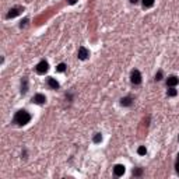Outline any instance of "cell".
Wrapping results in <instances>:
<instances>
[{
    "label": "cell",
    "instance_id": "obj_21",
    "mask_svg": "<svg viewBox=\"0 0 179 179\" xmlns=\"http://www.w3.org/2000/svg\"><path fill=\"white\" fill-rule=\"evenodd\" d=\"M76 1H77V0H67L69 4H76Z\"/></svg>",
    "mask_w": 179,
    "mask_h": 179
},
{
    "label": "cell",
    "instance_id": "obj_3",
    "mask_svg": "<svg viewBox=\"0 0 179 179\" xmlns=\"http://www.w3.org/2000/svg\"><path fill=\"white\" fill-rule=\"evenodd\" d=\"M38 74H45L49 70V63H48L46 60H41L39 63L37 64V67H35Z\"/></svg>",
    "mask_w": 179,
    "mask_h": 179
},
{
    "label": "cell",
    "instance_id": "obj_1",
    "mask_svg": "<svg viewBox=\"0 0 179 179\" xmlns=\"http://www.w3.org/2000/svg\"><path fill=\"white\" fill-rule=\"evenodd\" d=\"M30 121H31V115H30L25 109L17 111L16 115H14V119H13V122L16 123L17 126H24V125H27Z\"/></svg>",
    "mask_w": 179,
    "mask_h": 179
},
{
    "label": "cell",
    "instance_id": "obj_5",
    "mask_svg": "<svg viewBox=\"0 0 179 179\" xmlns=\"http://www.w3.org/2000/svg\"><path fill=\"white\" fill-rule=\"evenodd\" d=\"M90 56V51L87 49L85 46H80L79 48V52H77V58L80 60H85V59H88Z\"/></svg>",
    "mask_w": 179,
    "mask_h": 179
},
{
    "label": "cell",
    "instance_id": "obj_6",
    "mask_svg": "<svg viewBox=\"0 0 179 179\" xmlns=\"http://www.w3.org/2000/svg\"><path fill=\"white\" fill-rule=\"evenodd\" d=\"M125 171H126V168L122 164H116L115 167H113V174H115V176H122V175L125 174Z\"/></svg>",
    "mask_w": 179,
    "mask_h": 179
},
{
    "label": "cell",
    "instance_id": "obj_16",
    "mask_svg": "<svg viewBox=\"0 0 179 179\" xmlns=\"http://www.w3.org/2000/svg\"><path fill=\"white\" fill-rule=\"evenodd\" d=\"M101 140H102V134H101V133H95L94 139H92V141H94V143H100Z\"/></svg>",
    "mask_w": 179,
    "mask_h": 179
},
{
    "label": "cell",
    "instance_id": "obj_8",
    "mask_svg": "<svg viewBox=\"0 0 179 179\" xmlns=\"http://www.w3.org/2000/svg\"><path fill=\"white\" fill-rule=\"evenodd\" d=\"M179 83V79L176 76H169L168 79H167V85L168 87H176Z\"/></svg>",
    "mask_w": 179,
    "mask_h": 179
},
{
    "label": "cell",
    "instance_id": "obj_20",
    "mask_svg": "<svg viewBox=\"0 0 179 179\" xmlns=\"http://www.w3.org/2000/svg\"><path fill=\"white\" fill-rule=\"evenodd\" d=\"M175 168H176V172L179 174V161H176V164H175Z\"/></svg>",
    "mask_w": 179,
    "mask_h": 179
},
{
    "label": "cell",
    "instance_id": "obj_9",
    "mask_svg": "<svg viewBox=\"0 0 179 179\" xmlns=\"http://www.w3.org/2000/svg\"><path fill=\"white\" fill-rule=\"evenodd\" d=\"M46 84H48L49 88H52V90H58L59 87H60V84H59L55 79H52V77H49V79L46 80Z\"/></svg>",
    "mask_w": 179,
    "mask_h": 179
},
{
    "label": "cell",
    "instance_id": "obj_12",
    "mask_svg": "<svg viewBox=\"0 0 179 179\" xmlns=\"http://www.w3.org/2000/svg\"><path fill=\"white\" fill-rule=\"evenodd\" d=\"M154 1H155V0H143L141 1L143 7H144V9H150V7H153L154 6Z\"/></svg>",
    "mask_w": 179,
    "mask_h": 179
},
{
    "label": "cell",
    "instance_id": "obj_10",
    "mask_svg": "<svg viewBox=\"0 0 179 179\" xmlns=\"http://www.w3.org/2000/svg\"><path fill=\"white\" fill-rule=\"evenodd\" d=\"M121 105L122 106H132L133 105V98L132 97H125V98H122Z\"/></svg>",
    "mask_w": 179,
    "mask_h": 179
},
{
    "label": "cell",
    "instance_id": "obj_13",
    "mask_svg": "<svg viewBox=\"0 0 179 179\" xmlns=\"http://www.w3.org/2000/svg\"><path fill=\"white\" fill-rule=\"evenodd\" d=\"M176 94H178V91L175 90V87H169V90L167 91V95L168 97H176Z\"/></svg>",
    "mask_w": 179,
    "mask_h": 179
},
{
    "label": "cell",
    "instance_id": "obj_23",
    "mask_svg": "<svg viewBox=\"0 0 179 179\" xmlns=\"http://www.w3.org/2000/svg\"><path fill=\"white\" fill-rule=\"evenodd\" d=\"M178 161H179V154H178Z\"/></svg>",
    "mask_w": 179,
    "mask_h": 179
},
{
    "label": "cell",
    "instance_id": "obj_7",
    "mask_svg": "<svg viewBox=\"0 0 179 179\" xmlns=\"http://www.w3.org/2000/svg\"><path fill=\"white\" fill-rule=\"evenodd\" d=\"M32 102H35L38 105H43V104L46 102V97L43 94H37L34 98H32Z\"/></svg>",
    "mask_w": 179,
    "mask_h": 179
},
{
    "label": "cell",
    "instance_id": "obj_15",
    "mask_svg": "<svg viewBox=\"0 0 179 179\" xmlns=\"http://www.w3.org/2000/svg\"><path fill=\"white\" fill-rule=\"evenodd\" d=\"M66 67H67V66H66L64 63H59L58 66H56V71H59V73H63L64 70H66Z\"/></svg>",
    "mask_w": 179,
    "mask_h": 179
},
{
    "label": "cell",
    "instance_id": "obj_22",
    "mask_svg": "<svg viewBox=\"0 0 179 179\" xmlns=\"http://www.w3.org/2000/svg\"><path fill=\"white\" fill-rule=\"evenodd\" d=\"M130 3H132V4H137V3H139V0H130Z\"/></svg>",
    "mask_w": 179,
    "mask_h": 179
},
{
    "label": "cell",
    "instance_id": "obj_11",
    "mask_svg": "<svg viewBox=\"0 0 179 179\" xmlns=\"http://www.w3.org/2000/svg\"><path fill=\"white\" fill-rule=\"evenodd\" d=\"M27 91H28V79L27 77H24L21 81V94H27Z\"/></svg>",
    "mask_w": 179,
    "mask_h": 179
},
{
    "label": "cell",
    "instance_id": "obj_18",
    "mask_svg": "<svg viewBox=\"0 0 179 179\" xmlns=\"http://www.w3.org/2000/svg\"><path fill=\"white\" fill-rule=\"evenodd\" d=\"M161 80H162V71L158 70L157 74H155V81H161Z\"/></svg>",
    "mask_w": 179,
    "mask_h": 179
},
{
    "label": "cell",
    "instance_id": "obj_17",
    "mask_svg": "<svg viewBox=\"0 0 179 179\" xmlns=\"http://www.w3.org/2000/svg\"><path fill=\"white\" fill-rule=\"evenodd\" d=\"M141 174H143L141 168H134V169H133V175H134V176H140Z\"/></svg>",
    "mask_w": 179,
    "mask_h": 179
},
{
    "label": "cell",
    "instance_id": "obj_2",
    "mask_svg": "<svg viewBox=\"0 0 179 179\" xmlns=\"http://www.w3.org/2000/svg\"><path fill=\"white\" fill-rule=\"evenodd\" d=\"M130 83H132L133 85H139L141 83V73H140L137 69H134L132 73H130Z\"/></svg>",
    "mask_w": 179,
    "mask_h": 179
},
{
    "label": "cell",
    "instance_id": "obj_19",
    "mask_svg": "<svg viewBox=\"0 0 179 179\" xmlns=\"http://www.w3.org/2000/svg\"><path fill=\"white\" fill-rule=\"evenodd\" d=\"M27 22H28V18H24L21 21V24H20V28H24V27L27 25Z\"/></svg>",
    "mask_w": 179,
    "mask_h": 179
},
{
    "label": "cell",
    "instance_id": "obj_4",
    "mask_svg": "<svg viewBox=\"0 0 179 179\" xmlns=\"http://www.w3.org/2000/svg\"><path fill=\"white\" fill-rule=\"evenodd\" d=\"M21 11H24L22 7H11L10 10H9V13H7L6 18H14V17H17L18 14H21Z\"/></svg>",
    "mask_w": 179,
    "mask_h": 179
},
{
    "label": "cell",
    "instance_id": "obj_14",
    "mask_svg": "<svg viewBox=\"0 0 179 179\" xmlns=\"http://www.w3.org/2000/svg\"><path fill=\"white\" fill-rule=\"evenodd\" d=\"M137 154L139 155H146L147 154V148L144 147V146H140V147L137 148Z\"/></svg>",
    "mask_w": 179,
    "mask_h": 179
}]
</instances>
